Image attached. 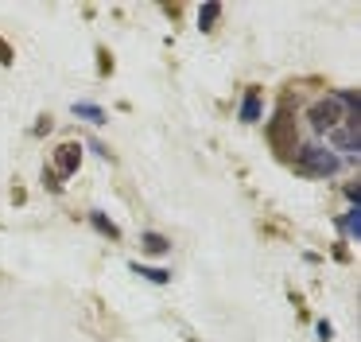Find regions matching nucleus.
<instances>
[{
    "label": "nucleus",
    "instance_id": "f257e3e1",
    "mask_svg": "<svg viewBox=\"0 0 361 342\" xmlns=\"http://www.w3.org/2000/svg\"><path fill=\"white\" fill-rule=\"evenodd\" d=\"M338 167H342V155H334L330 148L322 144H307L295 152V171L307 179H326V175H338Z\"/></svg>",
    "mask_w": 361,
    "mask_h": 342
},
{
    "label": "nucleus",
    "instance_id": "f03ea898",
    "mask_svg": "<svg viewBox=\"0 0 361 342\" xmlns=\"http://www.w3.org/2000/svg\"><path fill=\"white\" fill-rule=\"evenodd\" d=\"M342 117H345L342 101H338V93H330V98H319V101H314L311 113H307V121H311L314 132H334L338 124H342Z\"/></svg>",
    "mask_w": 361,
    "mask_h": 342
},
{
    "label": "nucleus",
    "instance_id": "7ed1b4c3",
    "mask_svg": "<svg viewBox=\"0 0 361 342\" xmlns=\"http://www.w3.org/2000/svg\"><path fill=\"white\" fill-rule=\"evenodd\" d=\"M330 140H334V148H330L334 155H338V152L357 155V152H361V113H345L342 124L330 132Z\"/></svg>",
    "mask_w": 361,
    "mask_h": 342
},
{
    "label": "nucleus",
    "instance_id": "20e7f679",
    "mask_svg": "<svg viewBox=\"0 0 361 342\" xmlns=\"http://www.w3.org/2000/svg\"><path fill=\"white\" fill-rule=\"evenodd\" d=\"M268 140H272V148L280 155L295 152V121L288 117V105H280V113H276V121L268 124Z\"/></svg>",
    "mask_w": 361,
    "mask_h": 342
},
{
    "label": "nucleus",
    "instance_id": "39448f33",
    "mask_svg": "<svg viewBox=\"0 0 361 342\" xmlns=\"http://www.w3.org/2000/svg\"><path fill=\"white\" fill-rule=\"evenodd\" d=\"M78 163H82V148L78 144H59L55 148V171L63 179H71L74 171H78Z\"/></svg>",
    "mask_w": 361,
    "mask_h": 342
},
{
    "label": "nucleus",
    "instance_id": "423d86ee",
    "mask_svg": "<svg viewBox=\"0 0 361 342\" xmlns=\"http://www.w3.org/2000/svg\"><path fill=\"white\" fill-rule=\"evenodd\" d=\"M241 121H260V93L257 90H245V98H241Z\"/></svg>",
    "mask_w": 361,
    "mask_h": 342
},
{
    "label": "nucleus",
    "instance_id": "0eeeda50",
    "mask_svg": "<svg viewBox=\"0 0 361 342\" xmlns=\"http://www.w3.org/2000/svg\"><path fill=\"white\" fill-rule=\"evenodd\" d=\"M74 113L86 117V121H94V124L105 121V109H102V105H90V101H74Z\"/></svg>",
    "mask_w": 361,
    "mask_h": 342
},
{
    "label": "nucleus",
    "instance_id": "6e6552de",
    "mask_svg": "<svg viewBox=\"0 0 361 342\" xmlns=\"http://www.w3.org/2000/svg\"><path fill=\"white\" fill-rule=\"evenodd\" d=\"M218 16H221V8H218V4H202V12H198V28H202V31H214Z\"/></svg>",
    "mask_w": 361,
    "mask_h": 342
},
{
    "label": "nucleus",
    "instance_id": "1a4fd4ad",
    "mask_svg": "<svg viewBox=\"0 0 361 342\" xmlns=\"http://www.w3.org/2000/svg\"><path fill=\"white\" fill-rule=\"evenodd\" d=\"M342 230L350 233V237H361V210L353 206V210H345V218H342Z\"/></svg>",
    "mask_w": 361,
    "mask_h": 342
},
{
    "label": "nucleus",
    "instance_id": "9d476101",
    "mask_svg": "<svg viewBox=\"0 0 361 342\" xmlns=\"http://www.w3.org/2000/svg\"><path fill=\"white\" fill-rule=\"evenodd\" d=\"M144 249H148V253H167V249H171V241L159 237V233H144Z\"/></svg>",
    "mask_w": 361,
    "mask_h": 342
},
{
    "label": "nucleus",
    "instance_id": "9b49d317",
    "mask_svg": "<svg viewBox=\"0 0 361 342\" xmlns=\"http://www.w3.org/2000/svg\"><path fill=\"white\" fill-rule=\"evenodd\" d=\"M136 272H140V276H148L152 284H167V280H171V272H164V269H140V264H133Z\"/></svg>",
    "mask_w": 361,
    "mask_h": 342
},
{
    "label": "nucleus",
    "instance_id": "f8f14e48",
    "mask_svg": "<svg viewBox=\"0 0 361 342\" xmlns=\"http://www.w3.org/2000/svg\"><path fill=\"white\" fill-rule=\"evenodd\" d=\"M90 218H94V225H97V230H102V233H109V237H121V233H117V225H113V222H109V218H105V214H97V210H94V214H90Z\"/></svg>",
    "mask_w": 361,
    "mask_h": 342
},
{
    "label": "nucleus",
    "instance_id": "ddd939ff",
    "mask_svg": "<svg viewBox=\"0 0 361 342\" xmlns=\"http://www.w3.org/2000/svg\"><path fill=\"white\" fill-rule=\"evenodd\" d=\"M0 62H12V51H8V43L0 39Z\"/></svg>",
    "mask_w": 361,
    "mask_h": 342
}]
</instances>
